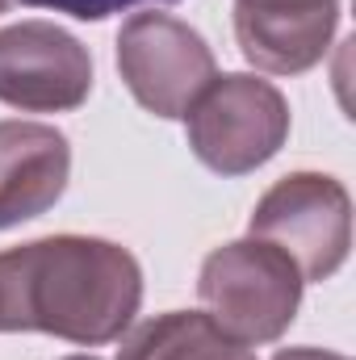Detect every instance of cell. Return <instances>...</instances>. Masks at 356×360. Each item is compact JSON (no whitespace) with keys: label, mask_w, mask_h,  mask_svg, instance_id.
Returning <instances> with one entry per match:
<instances>
[{"label":"cell","mask_w":356,"mask_h":360,"mask_svg":"<svg viewBox=\"0 0 356 360\" xmlns=\"http://www.w3.org/2000/svg\"><path fill=\"white\" fill-rule=\"evenodd\" d=\"M143 306L139 260L109 239L46 235L0 252V331L113 344Z\"/></svg>","instance_id":"cell-1"},{"label":"cell","mask_w":356,"mask_h":360,"mask_svg":"<svg viewBox=\"0 0 356 360\" xmlns=\"http://www.w3.org/2000/svg\"><path fill=\"white\" fill-rule=\"evenodd\" d=\"M298 264L265 239H235L205 256L197 293L210 319L239 344H272L302 306Z\"/></svg>","instance_id":"cell-2"},{"label":"cell","mask_w":356,"mask_h":360,"mask_svg":"<svg viewBox=\"0 0 356 360\" xmlns=\"http://www.w3.org/2000/svg\"><path fill=\"white\" fill-rule=\"evenodd\" d=\"M189 147L218 176H248L265 168L289 139V105L276 84L248 72L214 76L189 113Z\"/></svg>","instance_id":"cell-3"},{"label":"cell","mask_w":356,"mask_h":360,"mask_svg":"<svg viewBox=\"0 0 356 360\" xmlns=\"http://www.w3.org/2000/svg\"><path fill=\"white\" fill-rule=\"evenodd\" d=\"M252 239L281 248L302 281H327L352 248V197L327 172H289L252 210Z\"/></svg>","instance_id":"cell-4"},{"label":"cell","mask_w":356,"mask_h":360,"mask_svg":"<svg viewBox=\"0 0 356 360\" xmlns=\"http://www.w3.org/2000/svg\"><path fill=\"white\" fill-rule=\"evenodd\" d=\"M117 72L130 96L155 117H184L218 76L205 38L172 13H134L117 30Z\"/></svg>","instance_id":"cell-5"},{"label":"cell","mask_w":356,"mask_h":360,"mask_svg":"<svg viewBox=\"0 0 356 360\" xmlns=\"http://www.w3.org/2000/svg\"><path fill=\"white\" fill-rule=\"evenodd\" d=\"M92 92V55L55 21L0 30V101L21 113H68Z\"/></svg>","instance_id":"cell-6"},{"label":"cell","mask_w":356,"mask_h":360,"mask_svg":"<svg viewBox=\"0 0 356 360\" xmlns=\"http://www.w3.org/2000/svg\"><path fill=\"white\" fill-rule=\"evenodd\" d=\"M340 25V0H235V38L252 68L298 76L323 63Z\"/></svg>","instance_id":"cell-7"},{"label":"cell","mask_w":356,"mask_h":360,"mask_svg":"<svg viewBox=\"0 0 356 360\" xmlns=\"http://www.w3.org/2000/svg\"><path fill=\"white\" fill-rule=\"evenodd\" d=\"M68 134L42 122H0V231L42 218L68 188Z\"/></svg>","instance_id":"cell-8"},{"label":"cell","mask_w":356,"mask_h":360,"mask_svg":"<svg viewBox=\"0 0 356 360\" xmlns=\"http://www.w3.org/2000/svg\"><path fill=\"white\" fill-rule=\"evenodd\" d=\"M117 360H256V352L231 340L210 314L172 310L139 323L126 335Z\"/></svg>","instance_id":"cell-9"},{"label":"cell","mask_w":356,"mask_h":360,"mask_svg":"<svg viewBox=\"0 0 356 360\" xmlns=\"http://www.w3.org/2000/svg\"><path fill=\"white\" fill-rule=\"evenodd\" d=\"M13 4H34V8H55V13H68L76 21H105L122 8H134V4H147V0H13ZM155 4H177V0H155Z\"/></svg>","instance_id":"cell-10"},{"label":"cell","mask_w":356,"mask_h":360,"mask_svg":"<svg viewBox=\"0 0 356 360\" xmlns=\"http://www.w3.org/2000/svg\"><path fill=\"white\" fill-rule=\"evenodd\" d=\"M272 360H348L340 352H323V348H281Z\"/></svg>","instance_id":"cell-11"},{"label":"cell","mask_w":356,"mask_h":360,"mask_svg":"<svg viewBox=\"0 0 356 360\" xmlns=\"http://www.w3.org/2000/svg\"><path fill=\"white\" fill-rule=\"evenodd\" d=\"M13 8V0H0V13H8Z\"/></svg>","instance_id":"cell-12"},{"label":"cell","mask_w":356,"mask_h":360,"mask_svg":"<svg viewBox=\"0 0 356 360\" xmlns=\"http://www.w3.org/2000/svg\"><path fill=\"white\" fill-rule=\"evenodd\" d=\"M68 360H96V356H68Z\"/></svg>","instance_id":"cell-13"}]
</instances>
